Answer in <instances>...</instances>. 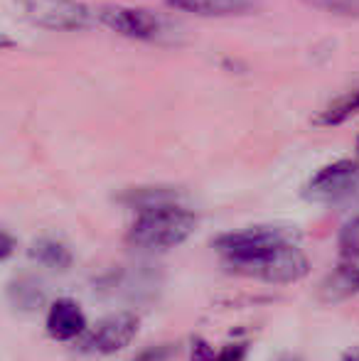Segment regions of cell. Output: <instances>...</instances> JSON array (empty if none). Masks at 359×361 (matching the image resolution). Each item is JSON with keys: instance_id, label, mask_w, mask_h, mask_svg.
Segmentation results:
<instances>
[{"instance_id": "obj_1", "label": "cell", "mask_w": 359, "mask_h": 361, "mask_svg": "<svg viewBox=\"0 0 359 361\" xmlns=\"http://www.w3.org/2000/svg\"><path fill=\"white\" fill-rule=\"evenodd\" d=\"M197 228V214L180 200L135 212L128 243L140 251H170L185 243Z\"/></svg>"}, {"instance_id": "obj_2", "label": "cell", "mask_w": 359, "mask_h": 361, "mask_svg": "<svg viewBox=\"0 0 359 361\" xmlns=\"http://www.w3.org/2000/svg\"><path fill=\"white\" fill-rule=\"evenodd\" d=\"M286 243H300V231L288 224H254V226L236 228V231L219 233L214 238V251L219 253L221 263L234 271L241 263H249L264 253L281 248Z\"/></svg>"}, {"instance_id": "obj_3", "label": "cell", "mask_w": 359, "mask_h": 361, "mask_svg": "<svg viewBox=\"0 0 359 361\" xmlns=\"http://www.w3.org/2000/svg\"><path fill=\"white\" fill-rule=\"evenodd\" d=\"M231 273L259 283H269V286H291L310 273V258L300 248V243H286L254 261L241 263Z\"/></svg>"}, {"instance_id": "obj_4", "label": "cell", "mask_w": 359, "mask_h": 361, "mask_svg": "<svg viewBox=\"0 0 359 361\" xmlns=\"http://www.w3.org/2000/svg\"><path fill=\"white\" fill-rule=\"evenodd\" d=\"M140 329V317L130 310L106 314L94 327H87L84 334L77 339L79 352L94 354V357H111V354L123 352L126 347L133 344Z\"/></svg>"}, {"instance_id": "obj_5", "label": "cell", "mask_w": 359, "mask_h": 361, "mask_svg": "<svg viewBox=\"0 0 359 361\" xmlns=\"http://www.w3.org/2000/svg\"><path fill=\"white\" fill-rule=\"evenodd\" d=\"M359 192V160H335L320 167L303 187V197L315 204H337Z\"/></svg>"}, {"instance_id": "obj_6", "label": "cell", "mask_w": 359, "mask_h": 361, "mask_svg": "<svg viewBox=\"0 0 359 361\" xmlns=\"http://www.w3.org/2000/svg\"><path fill=\"white\" fill-rule=\"evenodd\" d=\"M20 8L32 25L54 32H77L91 25V10L79 0H20Z\"/></svg>"}, {"instance_id": "obj_7", "label": "cell", "mask_w": 359, "mask_h": 361, "mask_svg": "<svg viewBox=\"0 0 359 361\" xmlns=\"http://www.w3.org/2000/svg\"><path fill=\"white\" fill-rule=\"evenodd\" d=\"M96 15L106 27L123 35V37L140 39V42H160L168 37V20L155 15L153 10L106 5Z\"/></svg>"}, {"instance_id": "obj_8", "label": "cell", "mask_w": 359, "mask_h": 361, "mask_svg": "<svg viewBox=\"0 0 359 361\" xmlns=\"http://www.w3.org/2000/svg\"><path fill=\"white\" fill-rule=\"evenodd\" d=\"M89 327L87 314L79 307V302L69 298H59L47 310V332L57 342H77Z\"/></svg>"}, {"instance_id": "obj_9", "label": "cell", "mask_w": 359, "mask_h": 361, "mask_svg": "<svg viewBox=\"0 0 359 361\" xmlns=\"http://www.w3.org/2000/svg\"><path fill=\"white\" fill-rule=\"evenodd\" d=\"M173 10L202 18H229V15H246L259 8V0H165Z\"/></svg>"}, {"instance_id": "obj_10", "label": "cell", "mask_w": 359, "mask_h": 361, "mask_svg": "<svg viewBox=\"0 0 359 361\" xmlns=\"http://www.w3.org/2000/svg\"><path fill=\"white\" fill-rule=\"evenodd\" d=\"M30 256L39 263V266L49 268V271H67L72 266V251L57 238H37L30 248Z\"/></svg>"}, {"instance_id": "obj_11", "label": "cell", "mask_w": 359, "mask_h": 361, "mask_svg": "<svg viewBox=\"0 0 359 361\" xmlns=\"http://www.w3.org/2000/svg\"><path fill=\"white\" fill-rule=\"evenodd\" d=\"M357 114H359V84L352 86L350 91H345L342 96H337V99H332L330 104L315 116V123L317 126H340Z\"/></svg>"}, {"instance_id": "obj_12", "label": "cell", "mask_w": 359, "mask_h": 361, "mask_svg": "<svg viewBox=\"0 0 359 361\" xmlns=\"http://www.w3.org/2000/svg\"><path fill=\"white\" fill-rule=\"evenodd\" d=\"M325 293L330 300H345L359 293V263H345L335 268L325 283Z\"/></svg>"}, {"instance_id": "obj_13", "label": "cell", "mask_w": 359, "mask_h": 361, "mask_svg": "<svg viewBox=\"0 0 359 361\" xmlns=\"http://www.w3.org/2000/svg\"><path fill=\"white\" fill-rule=\"evenodd\" d=\"M175 200H178V195H175L170 187H138V190L126 195V204L133 207L135 212L148 209V207H155V204H165V202H175Z\"/></svg>"}, {"instance_id": "obj_14", "label": "cell", "mask_w": 359, "mask_h": 361, "mask_svg": "<svg viewBox=\"0 0 359 361\" xmlns=\"http://www.w3.org/2000/svg\"><path fill=\"white\" fill-rule=\"evenodd\" d=\"M10 295H13V302L23 310H35L44 300L42 286L35 278H20V281H15L13 288H10Z\"/></svg>"}, {"instance_id": "obj_15", "label": "cell", "mask_w": 359, "mask_h": 361, "mask_svg": "<svg viewBox=\"0 0 359 361\" xmlns=\"http://www.w3.org/2000/svg\"><path fill=\"white\" fill-rule=\"evenodd\" d=\"M337 248H340V258L345 263H359V214L352 216L350 221L340 228Z\"/></svg>"}, {"instance_id": "obj_16", "label": "cell", "mask_w": 359, "mask_h": 361, "mask_svg": "<svg viewBox=\"0 0 359 361\" xmlns=\"http://www.w3.org/2000/svg\"><path fill=\"white\" fill-rule=\"evenodd\" d=\"M303 3L315 10H322V13L359 20V0H303Z\"/></svg>"}, {"instance_id": "obj_17", "label": "cell", "mask_w": 359, "mask_h": 361, "mask_svg": "<svg viewBox=\"0 0 359 361\" xmlns=\"http://www.w3.org/2000/svg\"><path fill=\"white\" fill-rule=\"evenodd\" d=\"M217 352L205 342V339H192L190 347V361H214Z\"/></svg>"}, {"instance_id": "obj_18", "label": "cell", "mask_w": 359, "mask_h": 361, "mask_svg": "<svg viewBox=\"0 0 359 361\" xmlns=\"http://www.w3.org/2000/svg\"><path fill=\"white\" fill-rule=\"evenodd\" d=\"M173 357V347H165V344H155V347H148L143 354H138L133 361H168Z\"/></svg>"}, {"instance_id": "obj_19", "label": "cell", "mask_w": 359, "mask_h": 361, "mask_svg": "<svg viewBox=\"0 0 359 361\" xmlns=\"http://www.w3.org/2000/svg\"><path fill=\"white\" fill-rule=\"evenodd\" d=\"M246 352H249V347H246V344H231V347L217 352L214 361H244Z\"/></svg>"}, {"instance_id": "obj_20", "label": "cell", "mask_w": 359, "mask_h": 361, "mask_svg": "<svg viewBox=\"0 0 359 361\" xmlns=\"http://www.w3.org/2000/svg\"><path fill=\"white\" fill-rule=\"evenodd\" d=\"M15 251V238L10 236L8 231H3L0 228V261H5V258H10Z\"/></svg>"}, {"instance_id": "obj_21", "label": "cell", "mask_w": 359, "mask_h": 361, "mask_svg": "<svg viewBox=\"0 0 359 361\" xmlns=\"http://www.w3.org/2000/svg\"><path fill=\"white\" fill-rule=\"evenodd\" d=\"M340 361H359V347L347 349V352L342 354V359H340Z\"/></svg>"}, {"instance_id": "obj_22", "label": "cell", "mask_w": 359, "mask_h": 361, "mask_svg": "<svg viewBox=\"0 0 359 361\" xmlns=\"http://www.w3.org/2000/svg\"><path fill=\"white\" fill-rule=\"evenodd\" d=\"M278 361H300V359H298V357H291V354H286V357H281Z\"/></svg>"}, {"instance_id": "obj_23", "label": "cell", "mask_w": 359, "mask_h": 361, "mask_svg": "<svg viewBox=\"0 0 359 361\" xmlns=\"http://www.w3.org/2000/svg\"><path fill=\"white\" fill-rule=\"evenodd\" d=\"M357 155H359V138H357Z\"/></svg>"}]
</instances>
